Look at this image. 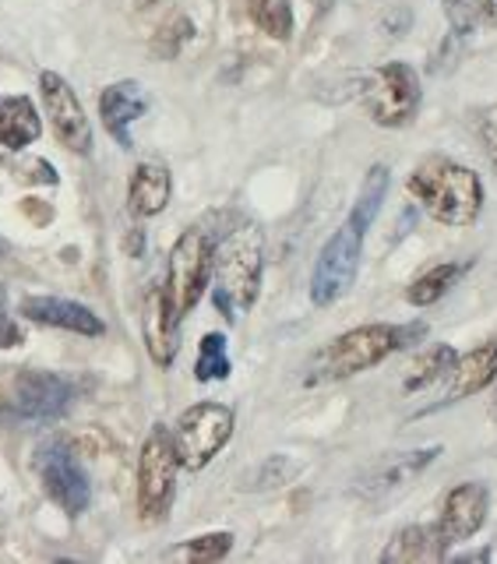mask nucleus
<instances>
[{"label": "nucleus", "mask_w": 497, "mask_h": 564, "mask_svg": "<svg viewBox=\"0 0 497 564\" xmlns=\"http://www.w3.org/2000/svg\"><path fill=\"white\" fill-rule=\"evenodd\" d=\"M170 194H173L170 170L159 163H141L128 187V212L138 219H152L170 205Z\"/></svg>", "instance_id": "a211bd4d"}, {"label": "nucleus", "mask_w": 497, "mask_h": 564, "mask_svg": "<svg viewBox=\"0 0 497 564\" xmlns=\"http://www.w3.org/2000/svg\"><path fill=\"white\" fill-rule=\"evenodd\" d=\"M423 335V325H360L343 335H335L328 346L314 352L307 367V384H328V381H346L353 375L385 364L392 352L410 346Z\"/></svg>", "instance_id": "7ed1b4c3"}, {"label": "nucleus", "mask_w": 497, "mask_h": 564, "mask_svg": "<svg viewBox=\"0 0 497 564\" xmlns=\"http://www.w3.org/2000/svg\"><path fill=\"white\" fill-rule=\"evenodd\" d=\"M141 113H145V96H141L138 82H117L99 96V117L106 123V131L117 138L120 149H131L128 128Z\"/></svg>", "instance_id": "dca6fc26"}, {"label": "nucleus", "mask_w": 497, "mask_h": 564, "mask_svg": "<svg viewBox=\"0 0 497 564\" xmlns=\"http://www.w3.org/2000/svg\"><path fill=\"white\" fill-rule=\"evenodd\" d=\"M487 511H490V490L476 480L466 484H455L445 501H441V516L434 522L437 536L452 543H466L469 536H476L487 522Z\"/></svg>", "instance_id": "f8f14e48"}, {"label": "nucleus", "mask_w": 497, "mask_h": 564, "mask_svg": "<svg viewBox=\"0 0 497 564\" xmlns=\"http://www.w3.org/2000/svg\"><path fill=\"white\" fill-rule=\"evenodd\" d=\"M229 551H234V533H205V536H194L187 546H184V554L191 561H223Z\"/></svg>", "instance_id": "a878e982"}, {"label": "nucleus", "mask_w": 497, "mask_h": 564, "mask_svg": "<svg viewBox=\"0 0 497 564\" xmlns=\"http://www.w3.org/2000/svg\"><path fill=\"white\" fill-rule=\"evenodd\" d=\"M423 88L410 64L388 61L364 82V106L378 128H406L420 110Z\"/></svg>", "instance_id": "423d86ee"}, {"label": "nucleus", "mask_w": 497, "mask_h": 564, "mask_svg": "<svg viewBox=\"0 0 497 564\" xmlns=\"http://www.w3.org/2000/svg\"><path fill=\"white\" fill-rule=\"evenodd\" d=\"M212 240L205 237V229H184L176 243L170 247L166 258V279L159 293H163L166 317L181 328L184 317L194 311V304L202 300L208 279H212Z\"/></svg>", "instance_id": "20e7f679"}, {"label": "nucleus", "mask_w": 497, "mask_h": 564, "mask_svg": "<svg viewBox=\"0 0 497 564\" xmlns=\"http://www.w3.org/2000/svg\"><path fill=\"white\" fill-rule=\"evenodd\" d=\"M469 269V264L463 261H441V264H434V269H428L423 275H417L413 282H410V290H406V300H410L413 307H431V304H437L441 296H445L458 279H463V272Z\"/></svg>", "instance_id": "4be33fe9"}, {"label": "nucleus", "mask_w": 497, "mask_h": 564, "mask_svg": "<svg viewBox=\"0 0 497 564\" xmlns=\"http://www.w3.org/2000/svg\"><path fill=\"white\" fill-rule=\"evenodd\" d=\"M234 427H237V416L229 405H223V402L191 405V410H184L181 420H176V427L170 431L173 448H176V463L191 473L205 469L212 458L226 448V441L234 437Z\"/></svg>", "instance_id": "39448f33"}, {"label": "nucleus", "mask_w": 497, "mask_h": 564, "mask_svg": "<svg viewBox=\"0 0 497 564\" xmlns=\"http://www.w3.org/2000/svg\"><path fill=\"white\" fill-rule=\"evenodd\" d=\"M176 448L166 427H152L145 445L138 455V511L145 522L163 519L173 505V487H176Z\"/></svg>", "instance_id": "6e6552de"}, {"label": "nucleus", "mask_w": 497, "mask_h": 564, "mask_svg": "<svg viewBox=\"0 0 497 564\" xmlns=\"http://www.w3.org/2000/svg\"><path fill=\"white\" fill-rule=\"evenodd\" d=\"M75 402V384L50 370H29L18 378L14 395H11V413L18 420H57L67 413V405Z\"/></svg>", "instance_id": "9b49d317"}, {"label": "nucleus", "mask_w": 497, "mask_h": 564, "mask_svg": "<svg viewBox=\"0 0 497 564\" xmlns=\"http://www.w3.org/2000/svg\"><path fill=\"white\" fill-rule=\"evenodd\" d=\"M494 416H497V395H494Z\"/></svg>", "instance_id": "72a5a7b5"}, {"label": "nucleus", "mask_w": 497, "mask_h": 564, "mask_svg": "<svg viewBox=\"0 0 497 564\" xmlns=\"http://www.w3.org/2000/svg\"><path fill=\"white\" fill-rule=\"evenodd\" d=\"M360 254H364V234L357 226L343 223L325 240L322 254H317V261H314V272H311L314 307H332L335 300H343L353 290L357 269H360Z\"/></svg>", "instance_id": "0eeeda50"}, {"label": "nucleus", "mask_w": 497, "mask_h": 564, "mask_svg": "<svg viewBox=\"0 0 497 564\" xmlns=\"http://www.w3.org/2000/svg\"><path fill=\"white\" fill-rule=\"evenodd\" d=\"M476 11L487 25H497V0H476Z\"/></svg>", "instance_id": "7c9ffc66"}, {"label": "nucleus", "mask_w": 497, "mask_h": 564, "mask_svg": "<svg viewBox=\"0 0 497 564\" xmlns=\"http://www.w3.org/2000/svg\"><path fill=\"white\" fill-rule=\"evenodd\" d=\"M18 343H22V328H18V322L8 314V296L0 290V349H11Z\"/></svg>", "instance_id": "c756f323"}, {"label": "nucleus", "mask_w": 497, "mask_h": 564, "mask_svg": "<svg viewBox=\"0 0 497 564\" xmlns=\"http://www.w3.org/2000/svg\"><path fill=\"white\" fill-rule=\"evenodd\" d=\"M229 370H234V364H229V352H226V335L208 332L202 339V346H198L194 378H198V381H223V378H229Z\"/></svg>", "instance_id": "393cba45"}, {"label": "nucleus", "mask_w": 497, "mask_h": 564, "mask_svg": "<svg viewBox=\"0 0 497 564\" xmlns=\"http://www.w3.org/2000/svg\"><path fill=\"white\" fill-rule=\"evenodd\" d=\"M455 360H458V352L452 346H431L428 352H420V357H417V364L410 367V375H406L402 388H406V392H423V388H431L441 378H449Z\"/></svg>", "instance_id": "5701e85b"}, {"label": "nucleus", "mask_w": 497, "mask_h": 564, "mask_svg": "<svg viewBox=\"0 0 497 564\" xmlns=\"http://www.w3.org/2000/svg\"><path fill=\"white\" fill-rule=\"evenodd\" d=\"M445 557H449V543L437 536L434 525H406L381 551L385 564H428Z\"/></svg>", "instance_id": "f3484780"}, {"label": "nucleus", "mask_w": 497, "mask_h": 564, "mask_svg": "<svg viewBox=\"0 0 497 564\" xmlns=\"http://www.w3.org/2000/svg\"><path fill=\"white\" fill-rule=\"evenodd\" d=\"M449 378H452V384L445 392V402H463L476 392H484V388L497 378V335L480 343L476 349H469L466 357H458Z\"/></svg>", "instance_id": "2eb2a0df"}, {"label": "nucleus", "mask_w": 497, "mask_h": 564, "mask_svg": "<svg viewBox=\"0 0 497 564\" xmlns=\"http://www.w3.org/2000/svg\"><path fill=\"white\" fill-rule=\"evenodd\" d=\"M264 272V240L258 226H237L216 251H212V304L226 322L255 307Z\"/></svg>", "instance_id": "f03ea898"}, {"label": "nucleus", "mask_w": 497, "mask_h": 564, "mask_svg": "<svg viewBox=\"0 0 497 564\" xmlns=\"http://www.w3.org/2000/svg\"><path fill=\"white\" fill-rule=\"evenodd\" d=\"M296 473V466L293 463H287L282 455H272L269 463H264L261 469H258V484H251L255 490H269V487H282L290 480V476Z\"/></svg>", "instance_id": "cd10ccee"}, {"label": "nucleus", "mask_w": 497, "mask_h": 564, "mask_svg": "<svg viewBox=\"0 0 497 564\" xmlns=\"http://www.w3.org/2000/svg\"><path fill=\"white\" fill-rule=\"evenodd\" d=\"M476 138H480L487 163H490L494 173H497V102L487 106V110H484L480 117H476Z\"/></svg>", "instance_id": "bb28decb"}, {"label": "nucleus", "mask_w": 497, "mask_h": 564, "mask_svg": "<svg viewBox=\"0 0 497 564\" xmlns=\"http://www.w3.org/2000/svg\"><path fill=\"white\" fill-rule=\"evenodd\" d=\"M490 557V546L487 551H473V554H458V561H487Z\"/></svg>", "instance_id": "2f4dec72"}, {"label": "nucleus", "mask_w": 497, "mask_h": 564, "mask_svg": "<svg viewBox=\"0 0 497 564\" xmlns=\"http://www.w3.org/2000/svg\"><path fill=\"white\" fill-rule=\"evenodd\" d=\"M247 14H251V22L264 32L272 35V40L287 43L293 35V8L290 0H247Z\"/></svg>", "instance_id": "b1692460"}, {"label": "nucleus", "mask_w": 497, "mask_h": 564, "mask_svg": "<svg viewBox=\"0 0 497 564\" xmlns=\"http://www.w3.org/2000/svg\"><path fill=\"white\" fill-rule=\"evenodd\" d=\"M22 314L35 325H50V328L78 332V335L106 332L102 317L93 307L75 304V300H64V296H29V300H22Z\"/></svg>", "instance_id": "4468645a"}, {"label": "nucleus", "mask_w": 497, "mask_h": 564, "mask_svg": "<svg viewBox=\"0 0 497 564\" xmlns=\"http://www.w3.org/2000/svg\"><path fill=\"white\" fill-rule=\"evenodd\" d=\"M410 194L413 202L428 212L441 226L466 229L480 219L484 212V184L469 166L455 163V159L434 155L410 173Z\"/></svg>", "instance_id": "f257e3e1"}, {"label": "nucleus", "mask_w": 497, "mask_h": 564, "mask_svg": "<svg viewBox=\"0 0 497 564\" xmlns=\"http://www.w3.org/2000/svg\"><path fill=\"white\" fill-rule=\"evenodd\" d=\"M35 469H40V480L43 490L50 494V501L61 511H67V516H82L88 501H93V484H88V476L78 466L67 441H46L35 452Z\"/></svg>", "instance_id": "1a4fd4ad"}, {"label": "nucleus", "mask_w": 497, "mask_h": 564, "mask_svg": "<svg viewBox=\"0 0 497 564\" xmlns=\"http://www.w3.org/2000/svg\"><path fill=\"white\" fill-rule=\"evenodd\" d=\"M43 134L40 113L29 96H0V145L18 152Z\"/></svg>", "instance_id": "aec40b11"}, {"label": "nucleus", "mask_w": 497, "mask_h": 564, "mask_svg": "<svg viewBox=\"0 0 497 564\" xmlns=\"http://www.w3.org/2000/svg\"><path fill=\"white\" fill-rule=\"evenodd\" d=\"M141 325H145V346H149V357L159 364V367H170L173 357H176V346H181V328H176L170 317H166V307H163V293L159 286H152L145 293V314H141Z\"/></svg>", "instance_id": "6ab92c4d"}, {"label": "nucleus", "mask_w": 497, "mask_h": 564, "mask_svg": "<svg viewBox=\"0 0 497 564\" xmlns=\"http://www.w3.org/2000/svg\"><path fill=\"white\" fill-rule=\"evenodd\" d=\"M388 184H392V176H388V166H370L367 176H364V184H360V194H357V202H353V212H349V226H357L360 234L367 237V229L375 226V219L381 216V205L388 198Z\"/></svg>", "instance_id": "412c9836"}, {"label": "nucleus", "mask_w": 497, "mask_h": 564, "mask_svg": "<svg viewBox=\"0 0 497 564\" xmlns=\"http://www.w3.org/2000/svg\"><path fill=\"white\" fill-rule=\"evenodd\" d=\"M191 32H194V29H191L187 18H176V22H173L170 29H159V40H166V46H159L155 53H163V57H173V53L181 50V43L187 40ZM159 40H155V43H159Z\"/></svg>", "instance_id": "c85d7f7f"}, {"label": "nucleus", "mask_w": 497, "mask_h": 564, "mask_svg": "<svg viewBox=\"0 0 497 564\" xmlns=\"http://www.w3.org/2000/svg\"><path fill=\"white\" fill-rule=\"evenodd\" d=\"M134 4H138V8H152V4H155V0H134Z\"/></svg>", "instance_id": "473e14b6"}, {"label": "nucleus", "mask_w": 497, "mask_h": 564, "mask_svg": "<svg viewBox=\"0 0 497 564\" xmlns=\"http://www.w3.org/2000/svg\"><path fill=\"white\" fill-rule=\"evenodd\" d=\"M437 455H441V445L385 455L381 463H375L357 480V494H360L364 501H385V498H392V494L410 487L417 476L434 463Z\"/></svg>", "instance_id": "ddd939ff"}, {"label": "nucleus", "mask_w": 497, "mask_h": 564, "mask_svg": "<svg viewBox=\"0 0 497 564\" xmlns=\"http://www.w3.org/2000/svg\"><path fill=\"white\" fill-rule=\"evenodd\" d=\"M40 88H43V102H46V117L50 128L57 134V141L64 149L88 155L93 152V123H88L78 93L71 88L57 70H43L40 75Z\"/></svg>", "instance_id": "9d476101"}]
</instances>
